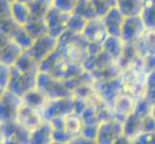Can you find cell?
Returning a JSON list of instances; mask_svg holds the SVG:
<instances>
[{"label":"cell","instance_id":"obj_1","mask_svg":"<svg viewBox=\"0 0 155 144\" xmlns=\"http://www.w3.org/2000/svg\"><path fill=\"white\" fill-rule=\"evenodd\" d=\"M71 14H67L50 7L45 17V20L48 29V35L55 39H59L68 28V22Z\"/></svg>","mask_w":155,"mask_h":144},{"label":"cell","instance_id":"obj_2","mask_svg":"<svg viewBox=\"0 0 155 144\" xmlns=\"http://www.w3.org/2000/svg\"><path fill=\"white\" fill-rule=\"evenodd\" d=\"M146 30L147 28L141 17L125 18L121 29L120 39L124 44L134 45L141 39Z\"/></svg>","mask_w":155,"mask_h":144},{"label":"cell","instance_id":"obj_3","mask_svg":"<svg viewBox=\"0 0 155 144\" xmlns=\"http://www.w3.org/2000/svg\"><path fill=\"white\" fill-rule=\"evenodd\" d=\"M58 47V40L50 35H46L34 40V43L27 50L34 60L40 63L54 52Z\"/></svg>","mask_w":155,"mask_h":144},{"label":"cell","instance_id":"obj_4","mask_svg":"<svg viewBox=\"0 0 155 144\" xmlns=\"http://www.w3.org/2000/svg\"><path fill=\"white\" fill-rule=\"evenodd\" d=\"M81 35L89 43L100 46L103 45L105 40L109 37L103 23V20L100 18L89 20Z\"/></svg>","mask_w":155,"mask_h":144},{"label":"cell","instance_id":"obj_5","mask_svg":"<svg viewBox=\"0 0 155 144\" xmlns=\"http://www.w3.org/2000/svg\"><path fill=\"white\" fill-rule=\"evenodd\" d=\"M1 65L14 66L23 50L12 40L1 36Z\"/></svg>","mask_w":155,"mask_h":144},{"label":"cell","instance_id":"obj_6","mask_svg":"<svg viewBox=\"0 0 155 144\" xmlns=\"http://www.w3.org/2000/svg\"><path fill=\"white\" fill-rule=\"evenodd\" d=\"M125 17L117 8H112L102 18L103 23L109 37L120 38L122 25Z\"/></svg>","mask_w":155,"mask_h":144},{"label":"cell","instance_id":"obj_7","mask_svg":"<svg viewBox=\"0 0 155 144\" xmlns=\"http://www.w3.org/2000/svg\"><path fill=\"white\" fill-rule=\"evenodd\" d=\"M143 0H117V9L125 18L141 17Z\"/></svg>","mask_w":155,"mask_h":144},{"label":"cell","instance_id":"obj_8","mask_svg":"<svg viewBox=\"0 0 155 144\" xmlns=\"http://www.w3.org/2000/svg\"><path fill=\"white\" fill-rule=\"evenodd\" d=\"M11 17L19 26L24 27L31 18L29 5L15 1L11 4Z\"/></svg>","mask_w":155,"mask_h":144},{"label":"cell","instance_id":"obj_9","mask_svg":"<svg viewBox=\"0 0 155 144\" xmlns=\"http://www.w3.org/2000/svg\"><path fill=\"white\" fill-rule=\"evenodd\" d=\"M26 31L31 36V38L34 40H38L44 36L48 35V29L45 23V18H38L31 17L30 20L24 26Z\"/></svg>","mask_w":155,"mask_h":144},{"label":"cell","instance_id":"obj_10","mask_svg":"<svg viewBox=\"0 0 155 144\" xmlns=\"http://www.w3.org/2000/svg\"><path fill=\"white\" fill-rule=\"evenodd\" d=\"M141 18L147 30L155 31V0H143Z\"/></svg>","mask_w":155,"mask_h":144},{"label":"cell","instance_id":"obj_11","mask_svg":"<svg viewBox=\"0 0 155 144\" xmlns=\"http://www.w3.org/2000/svg\"><path fill=\"white\" fill-rule=\"evenodd\" d=\"M73 13L82 17L88 21L97 18L91 0H78V3Z\"/></svg>","mask_w":155,"mask_h":144},{"label":"cell","instance_id":"obj_12","mask_svg":"<svg viewBox=\"0 0 155 144\" xmlns=\"http://www.w3.org/2000/svg\"><path fill=\"white\" fill-rule=\"evenodd\" d=\"M12 40L17 43L23 51L28 50L29 48L33 45L34 40L31 38V36L28 34L24 27H19V29L17 31V33L14 35Z\"/></svg>","mask_w":155,"mask_h":144},{"label":"cell","instance_id":"obj_13","mask_svg":"<svg viewBox=\"0 0 155 144\" xmlns=\"http://www.w3.org/2000/svg\"><path fill=\"white\" fill-rule=\"evenodd\" d=\"M87 22H88V20H86L76 14L72 13L69 15L67 30L74 34H82Z\"/></svg>","mask_w":155,"mask_h":144},{"label":"cell","instance_id":"obj_14","mask_svg":"<svg viewBox=\"0 0 155 144\" xmlns=\"http://www.w3.org/2000/svg\"><path fill=\"white\" fill-rule=\"evenodd\" d=\"M19 27H21V26L15 22L12 17L1 18V36L12 39L14 35L17 33V31L19 29Z\"/></svg>","mask_w":155,"mask_h":144},{"label":"cell","instance_id":"obj_15","mask_svg":"<svg viewBox=\"0 0 155 144\" xmlns=\"http://www.w3.org/2000/svg\"><path fill=\"white\" fill-rule=\"evenodd\" d=\"M29 8L31 11V17L38 18H45L50 6L39 1V0H34L31 4H29Z\"/></svg>","mask_w":155,"mask_h":144},{"label":"cell","instance_id":"obj_16","mask_svg":"<svg viewBox=\"0 0 155 144\" xmlns=\"http://www.w3.org/2000/svg\"><path fill=\"white\" fill-rule=\"evenodd\" d=\"M78 0H54L52 7L67 14H72L75 10Z\"/></svg>","mask_w":155,"mask_h":144},{"label":"cell","instance_id":"obj_17","mask_svg":"<svg viewBox=\"0 0 155 144\" xmlns=\"http://www.w3.org/2000/svg\"><path fill=\"white\" fill-rule=\"evenodd\" d=\"M91 1H92V4L94 6V9L95 11V14H97V18H102L112 9L105 0H91Z\"/></svg>","mask_w":155,"mask_h":144},{"label":"cell","instance_id":"obj_18","mask_svg":"<svg viewBox=\"0 0 155 144\" xmlns=\"http://www.w3.org/2000/svg\"><path fill=\"white\" fill-rule=\"evenodd\" d=\"M105 1L109 4L111 8H116L117 7V0H105Z\"/></svg>","mask_w":155,"mask_h":144},{"label":"cell","instance_id":"obj_19","mask_svg":"<svg viewBox=\"0 0 155 144\" xmlns=\"http://www.w3.org/2000/svg\"><path fill=\"white\" fill-rule=\"evenodd\" d=\"M39 1H41V2H42V3H45V4H46V5H48V6H52V4H53V2H54V0H39Z\"/></svg>","mask_w":155,"mask_h":144},{"label":"cell","instance_id":"obj_20","mask_svg":"<svg viewBox=\"0 0 155 144\" xmlns=\"http://www.w3.org/2000/svg\"><path fill=\"white\" fill-rule=\"evenodd\" d=\"M15 1L20 2V3H23V4H26V5H29V4H31L32 2H33L34 0H15Z\"/></svg>","mask_w":155,"mask_h":144},{"label":"cell","instance_id":"obj_21","mask_svg":"<svg viewBox=\"0 0 155 144\" xmlns=\"http://www.w3.org/2000/svg\"><path fill=\"white\" fill-rule=\"evenodd\" d=\"M5 1H7L8 3H10V4H12V3H14L15 0H5Z\"/></svg>","mask_w":155,"mask_h":144}]
</instances>
